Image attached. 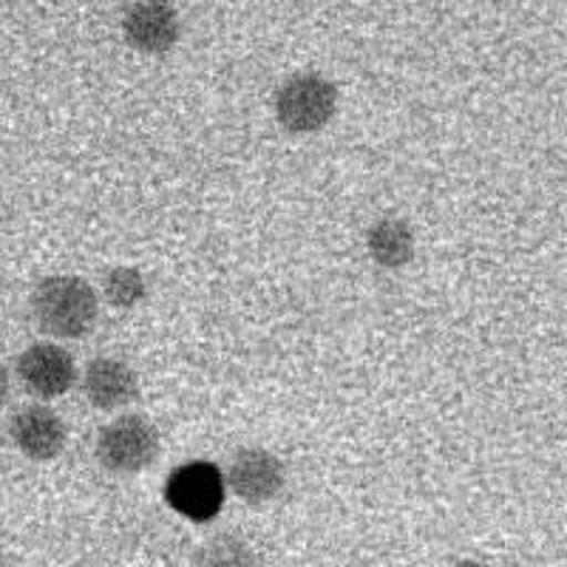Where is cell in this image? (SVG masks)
I'll use <instances>...</instances> for the list:
<instances>
[{
	"mask_svg": "<svg viewBox=\"0 0 567 567\" xmlns=\"http://www.w3.org/2000/svg\"><path fill=\"white\" fill-rule=\"evenodd\" d=\"M32 318L43 336L78 341L100 318V296L80 276H49L32 292Z\"/></svg>",
	"mask_w": 567,
	"mask_h": 567,
	"instance_id": "obj_1",
	"label": "cell"
},
{
	"mask_svg": "<svg viewBox=\"0 0 567 567\" xmlns=\"http://www.w3.org/2000/svg\"><path fill=\"white\" fill-rule=\"evenodd\" d=\"M276 120L287 134H316L332 123L338 111L336 83L316 71L296 74L278 89Z\"/></svg>",
	"mask_w": 567,
	"mask_h": 567,
	"instance_id": "obj_2",
	"label": "cell"
},
{
	"mask_svg": "<svg viewBox=\"0 0 567 567\" xmlns=\"http://www.w3.org/2000/svg\"><path fill=\"white\" fill-rule=\"evenodd\" d=\"M94 452L111 474H140L159 457V432L145 414H123L100 429Z\"/></svg>",
	"mask_w": 567,
	"mask_h": 567,
	"instance_id": "obj_3",
	"label": "cell"
},
{
	"mask_svg": "<svg viewBox=\"0 0 567 567\" xmlns=\"http://www.w3.org/2000/svg\"><path fill=\"white\" fill-rule=\"evenodd\" d=\"M227 499L225 471L207 460H187L171 471L165 483V503L190 523H213Z\"/></svg>",
	"mask_w": 567,
	"mask_h": 567,
	"instance_id": "obj_4",
	"label": "cell"
},
{
	"mask_svg": "<svg viewBox=\"0 0 567 567\" xmlns=\"http://www.w3.org/2000/svg\"><path fill=\"white\" fill-rule=\"evenodd\" d=\"M14 374H18L20 386L45 403V400L63 398L71 392V386L78 383V361L60 343L38 341L29 343L18 354Z\"/></svg>",
	"mask_w": 567,
	"mask_h": 567,
	"instance_id": "obj_5",
	"label": "cell"
},
{
	"mask_svg": "<svg viewBox=\"0 0 567 567\" xmlns=\"http://www.w3.org/2000/svg\"><path fill=\"white\" fill-rule=\"evenodd\" d=\"M284 483H287L284 460L267 449H258V445H247V449H239L233 454L225 474L227 488L247 505H265L276 499Z\"/></svg>",
	"mask_w": 567,
	"mask_h": 567,
	"instance_id": "obj_6",
	"label": "cell"
},
{
	"mask_svg": "<svg viewBox=\"0 0 567 567\" xmlns=\"http://www.w3.org/2000/svg\"><path fill=\"white\" fill-rule=\"evenodd\" d=\"M9 440L32 463H52L69 443V429L60 412L45 403H29L9 420Z\"/></svg>",
	"mask_w": 567,
	"mask_h": 567,
	"instance_id": "obj_7",
	"label": "cell"
},
{
	"mask_svg": "<svg viewBox=\"0 0 567 567\" xmlns=\"http://www.w3.org/2000/svg\"><path fill=\"white\" fill-rule=\"evenodd\" d=\"M123 34L136 52L165 54L179 43V14L168 0H136L123 14Z\"/></svg>",
	"mask_w": 567,
	"mask_h": 567,
	"instance_id": "obj_8",
	"label": "cell"
},
{
	"mask_svg": "<svg viewBox=\"0 0 567 567\" xmlns=\"http://www.w3.org/2000/svg\"><path fill=\"white\" fill-rule=\"evenodd\" d=\"M140 394V378L120 358H94L83 372V398L100 412H120Z\"/></svg>",
	"mask_w": 567,
	"mask_h": 567,
	"instance_id": "obj_9",
	"label": "cell"
},
{
	"mask_svg": "<svg viewBox=\"0 0 567 567\" xmlns=\"http://www.w3.org/2000/svg\"><path fill=\"white\" fill-rule=\"evenodd\" d=\"M367 252L378 267L400 270L414 258V230L398 216H383L369 227Z\"/></svg>",
	"mask_w": 567,
	"mask_h": 567,
	"instance_id": "obj_10",
	"label": "cell"
},
{
	"mask_svg": "<svg viewBox=\"0 0 567 567\" xmlns=\"http://www.w3.org/2000/svg\"><path fill=\"white\" fill-rule=\"evenodd\" d=\"M105 301L116 310H134L136 303L145 298L148 292V284L136 267H114V270L105 276L103 281Z\"/></svg>",
	"mask_w": 567,
	"mask_h": 567,
	"instance_id": "obj_11",
	"label": "cell"
},
{
	"mask_svg": "<svg viewBox=\"0 0 567 567\" xmlns=\"http://www.w3.org/2000/svg\"><path fill=\"white\" fill-rule=\"evenodd\" d=\"M190 567H252V556L236 545H207L196 550Z\"/></svg>",
	"mask_w": 567,
	"mask_h": 567,
	"instance_id": "obj_12",
	"label": "cell"
},
{
	"mask_svg": "<svg viewBox=\"0 0 567 567\" xmlns=\"http://www.w3.org/2000/svg\"><path fill=\"white\" fill-rule=\"evenodd\" d=\"M9 394H12V374H9L7 363L0 361V409L7 406Z\"/></svg>",
	"mask_w": 567,
	"mask_h": 567,
	"instance_id": "obj_13",
	"label": "cell"
},
{
	"mask_svg": "<svg viewBox=\"0 0 567 567\" xmlns=\"http://www.w3.org/2000/svg\"><path fill=\"white\" fill-rule=\"evenodd\" d=\"M454 567H491V565H485V561H477V559H463V561H457Z\"/></svg>",
	"mask_w": 567,
	"mask_h": 567,
	"instance_id": "obj_14",
	"label": "cell"
}]
</instances>
